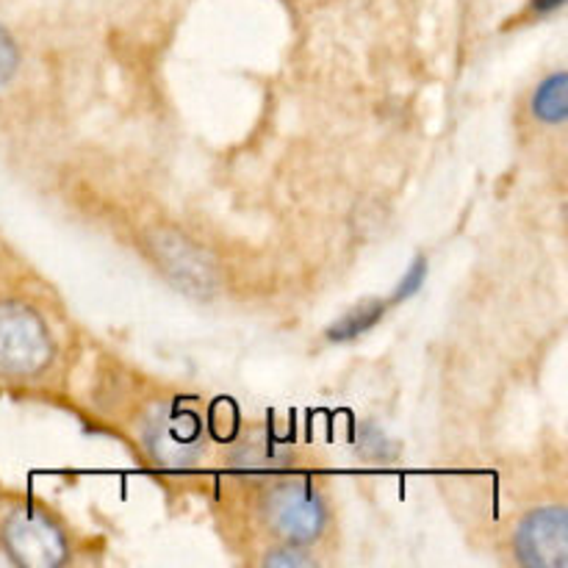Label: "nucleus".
I'll return each mask as SVG.
<instances>
[{
  "label": "nucleus",
  "instance_id": "obj_11",
  "mask_svg": "<svg viewBox=\"0 0 568 568\" xmlns=\"http://www.w3.org/2000/svg\"><path fill=\"white\" fill-rule=\"evenodd\" d=\"M564 3L566 0H530V11L536 17H547L552 14V11L564 9Z\"/></svg>",
  "mask_w": 568,
  "mask_h": 568
},
{
  "label": "nucleus",
  "instance_id": "obj_8",
  "mask_svg": "<svg viewBox=\"0 0 568 568\" xmlns=\"http://www.w3.org/2000/svg\"><path fill=\"white\" fill-rule=\"evenodd\" d=\"M425 281H427V258H422L419 255V258L408 266V272L403 275V281L397 283V288H394V294L388 297V303L399 305V303H405V300H410L414 294H419V288L425 286Z\"/></svg>",
  "mask_w": 568,
  "mask_h": 568
},
{
  "label": "nucleus",
  "instance_id": "obj_1",
  "mask_svg": "<svg viewBox=\"0 0 568 568\" xmlns=\"http://www.w3.org/2000/svg\"><path fill=\"white\" fill-rule=\"evenodd\" d=\"M53 338L26 303H0V377H31L53 361Z\"/></svg>",
  "mask_w": 568,
  "mask_h": 568
},
{
  "label": "nucleus",
  "instance_id": "obj_9",
  "mask_svg": "<svg viewBox=\"0 0 568 568\" xmlns=\"http://www.w3.org/2000/svg\"><path fill=\"white\" fill-rule=\"evenodd\" d=\"M266 566H292V568H300V566H314V558H311L308 552L303 549V544H283V547H275L270 555L264 558Z\"/></svg>",
  "mask_w": 568,
  "mask_h": 568
},
{
  "label": "nucleus",
  "instance_id": "obj_10",
  "mask_svg": "<svg viewBox=\"0 0 568 568\" xmlns=\"http://www.w3.org/2000/svg\"><path fill=\"white\" fill-rule=\"evenodd\" d=\"M17 67H20V50H17L14 37L0 26V89L14 78Z\"/></svg>",
  "mask_w": 568,
  "mask_h": 568
},
{
  "label": "nucleus",
  "instance_id": "obj_3",
  "mask_svg": "<svg viewBox=\"0 0 568 568\" xmlns=\"http://www.w3.org/2000/svg\"><path fill=\"white\" fill-rule=\"evenodd\" d=\"M3 549L17 566L53 568L67 564L70 544L64 530L37 508H17L3 525Z\"/></svg>",
  "mask_w": 568,
  "mask_h": 568
},
{
  "label": "nucleus",
  "instance_id": "obj_4",
  "mask_svg": "<svg viewBox=\"0 0 568 568\" xmlns=\"http://www.w3.org/2000/svg\"><path fill=\"white\" fill-rule=\"evenodd\" d=\"M142 442L164 469H189L203 447V427L192 410L159 408L144 422Z\"/></svg>",
  "mask_w": 568,
  "mask_h": 568
},
{
  "label": "nucleus",
  "instance_id": "obj_2",
  "mask_svg": "<svg viewBox=\"0 0 568 568\" xmlns=\"http://www.w3.org/2000/svg\"><path fill=\"white\" fill-rule=\"evenodd\" d=\"M266 525L288 544H311L325 532V497L311 483H277L264 499Z\"/></svg>",
  "mask_w": 568,
  "mask_h": 568
},
{
  "label": "nucleus",
  "instance_id": "obj_7",
  "mask_svg": "<svg viewBox=\"0 0 568 568\" xmlns=\"http://www.w3.org/2000/svg\"><path fill=\"white\" fill-rule=\"evenodd\" d=\"M388 308H392L388 300H366V303L355 305L353 311H347L342 320H336L331 327H327V342L333 344L355 342V338H361L364 333H369L372 327L388 314Z\"/></svg>",
  "mask_w": 568,
  "mask_h": 568
},
{
  "label": "nucleus",
  "instance_id": "obj_6",
  "mask_svg": "<svg viewBox=\"0 0 568 568\" xmlns=\"http://www.w3.org/2000/svg\"><path fill=\"white\" fill-rule=\"evenodd\" d=\"M532 116L544 125H564L568 116V75L564 70L552 72L532 92Z\"/></svg>",
  "mask_w": 568,
  "mask_h": 568
},
{
  "label": "nucleus",
  "instance_id": "obj_5",
  "mask_svg": "<svg viewBox=\"0 0 568 568\" xmlns=\"http://www.w3.org/2000/svg\"><path fill=\"white\" fill-rule=\"evenodd\" d=\"M514 549L519 564L532 568L568 566V514L564 505L538 508L521 519Z\"/></svg>",
  "mask_w": 568,
  "mask_h": 568
}]
</instances>
